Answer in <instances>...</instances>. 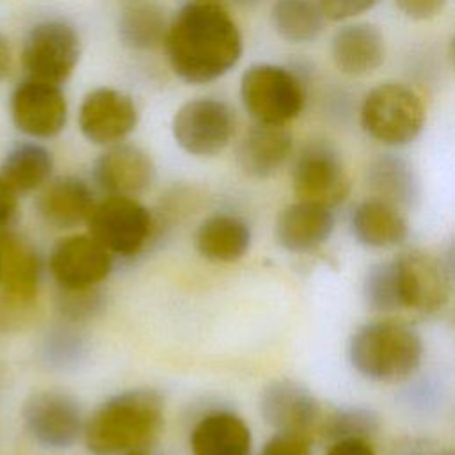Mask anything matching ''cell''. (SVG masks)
<instances>
[{"label": "cell", "instance_id": "1", "mask_svg": "<svg viewBox=\"0 0 455 455\" xmlns=\"http://www.w3.org/2000/svg\"><path fill=\"white\" fill-rule=\"evenodd\" d=\"M162 43L171 69L187 84H208L224 76L242 55L238 25L212 0L183 5Z\"/></svg>", "mask_w": 455, "mask_h": 455}, {"label": "cell", "instance_id": "38", "mask_svg": "<svg viewBox=\"0 0 455 455\" xmlns=\"http://www.w3.org/2000/svg\"><path fill=\"white\" fill-rule=\"evenodd\" d=\"M435 455H451V451H443V453H435Z\"/></svg>", "mask_w": 455, "mask_h": 455}, {"label": "cell", "instance_id": "34", "mask_svg": "<svg viewBox=\"0 0 455 455\" xmlns=\"http://www.w3.org/2000/svg\"><path fill=\"white\" fill-rule=\"evenodd\" d=\"M325 455H375L366 439H339L334 441Z\"/></svg>", "mask_w": 455, "mask_h": 455}, {"label": "cell", "instance_id": "31", "mask_svg": "<svg viewBox=\"0 0 455 455\" xmlns=\"http://www.w3.org/2000/svg\"><path fill=\"white\" fill-rule=\"evenodd\" d=\"M377 0H318V5L327 20L343 21L355 18L371 9Z\"/></svg>", "mask_w": 455, "mask_h": 455}, {"label": "cell", "instance_id": "24", "mask_svg": "<svg viewBox=\"0 0 455 455\" xmlns=\"http://www.w3.org/2000/svg\"><path fill=\"white\" fill-rule=\"evenodd\" d=\"M251 243L249 226L236 215L215 213L204 219L196 233L194 245L197 252L210 261L240 259Z\"/></svg>", "mask_w": 455, "mask_h": 455}, {"label": "cell", "instance_id": "23", "mask_svg": "<svg viewBox=\"0 0 455 455\" xmlns=\"http://www.w3.org/2000/svg\"><path fill=\"white\" fill-rule=\"evenodd\" d=\"M190 448L194 455H249L251 430L233 412H212L194 427Z\"/></svg>", "mask_w": 455, "mask_h": 455}, {"label": "cell", "instance_id": "10", "mask_svg": "<svg viewBox=\"0 0 455 455\" xmlns=\"http://www.w3.org/2000/svg\"><path fill=\"white\" fill-rule=\"evenodd\" d=\"M297 201L323 208L341 204L350 194V178L341 156L329 144L313 142L297 156L291 171Z\"/></svg>", "mask_w": 455, "mask_h": 455}, {"label": "cell", "instance_id": "30", "mask_svg": "<svg viewBox=\"0 0 455 455\" xmlns=\"http://www.w3.org/2000/svg\"><path fill=\"white\" fill-rule=\"evenodd\" d=\"M363 291H364V299L371 309L384 311V313L400 309L396 291H395L391 261L377 263L368 270V274L364 277Z\"/></svg>", "mask_w": 455, "mask_h": 455}, {"label": "cell", "instance_id": "29", "mask_svg": "<svg viewBox=\"0 0 455 455\" xmlns=\"http://www.w3.org/2000/svg\"><path fill=\"white\" fill-rule=\"evenodd\" d=\"M379 428V421L373 412L364 409H343L334 411L322 418L320 430L325 439L339 441V439H370Z\"/></svg>", "mask_w": 455, "mask_h": 455}, {"label": "cell", "instance_id": "5", "mask_svg": "<svg viewBox=\"0 0 455 455\" xmlns=\"http://www.w3.org/2000/svg\"><path fill=\"white\" fill-rule=\"evenodd\" d=\"M240 98L251 117L265 124H288L300 116L306 103L300 80L275 64H254L245 69Z\"/></svg>", "mask_w": 455, "mask_h": 455}, {"label": "cell", "instance_id": "8", "mask_svg": "<svg viewBox=\"0 0 455 455\" xmlns=\"http://www.w3.org/2000/svg\"><path fill=\"white\" fill-rule=\"evenodd\" d=\"M89 235L110 254L132 256L148 242L153 228L144 204L126 196H107L94 203L87 219Z\"/></svg>", "mask_w": 455, "mask_h": 455}, {"label": "cell", "instance_id": "39", "mask_svg": "<svg viewBox=\"0 0 455 455\" xmlns=\"http://www.w3.org/2000/svg\"><path fill=\"white\" fill-rule=\"evenodd\" d=\"M0 275H2V256H0Z\"/></svg>", "mask_w": 455, "mask_h": 455}, {"label": "cell", "instance_id": "6", "mask_svg": "<svg viewBox=\"0 0 455 455\" xmlns=\"http://www.w3.org/2000/svg\"><path fill=\"white\" fill-rule=\"evenodd\" d=\"M80 55L82 41L75 27L62 20H44L25 36L21 64L28 78L60 85L73 75Z\"/></svg>", "mask_w": 455, "mask_h": 455}, {"label": "cell", "instance_id": "28", "mask_svg": "<svg viewBox=\"0 0 455 455\" xmlns=\"http://www.w3.org/2000/svg\"><path fill=\"white\" fill-rule=\"evenodd\" d=\"M325 16L318 0H275L272 5V25L290 43H309L323 28Z\"/></svg>", "mask_w": 455, "mask_h": 455}, {"label": "cell", "instance_id": "21", "mask_svg": "<svg viewBox=\"0 0 455 455\" xmlns=\"http://www.w3.org/2000/svg\"><path fill=\"white\" fill-rule=\"evenodd\" d=\"M332 228L334 217L329 208L297 201L279 212L275 238L290 252H307L320 247L331 236Z\"/></svg>", "mask_w": 455, "mask_h": 455}, {"label": "cell", "instance_id": "17", "mask_svg": "<svg viewBox=\"0 0 455 455\" xmlns=\"http://www.w3.org/2000/svg\"><path fill=\"white\" fill-rule=\"evenodd\" d=\"M293 151V137L286 124L254 123L236 146V164L251 178L274 176Z\"/></svg>", "mask_w": 455, "mask_h": 455}, {"label": "cell", "instance_id": "4", "mask_svg": "<svg viewBox=\"0 0 455 455\" xmlns=\"http://www.w3.org/2000/svg\"><path fill=\"white\" fill-rule=\"evenodd\" d=\"M359 119L363 130L377 142L405 146L423 130L425 105L409 85L384 82L364 96Z\"/></svg>", "mask_w": 455, "mask_h": 455}, {"label": "cell", "instance_id": "37", "mask_svg": "<svg viewBox=\"0 0 455 455\" xmlns=\"http://www.w3.org/2000/svg\"><path fill=\"white\" fill-rule=\"evenodd\" d=\"M126 455H146V453H142V451H132V453H126Z\"/></svg>", "mask_w": 455, "mask_h": 455}, {"label": "cell", "instance_id": "14", "mask_svg": "<svg viewBox=\"0 0 455 455\" xmlns=\"http://www.w3.org/2000/svg\"><path fill=\"white\" fill-rule=\"evenodd\" d=\"M139 121L133 100L112 87H96L80 103L78 126L82 135L98 146H112L126 139Z\"/></svg>", "mask_w": 455, "mask_h": 455}, {"label": "cell", "instance_id": "26", "mask_svg": "<svg viewBox=\"0 0 455 455\" xmlns=\"http://www.w3.org/2000/svg\"><path fill=\"white\" fill-rule=\"evenodd\" d=\"M169 21L160 4L149 0H132L121 12L117 34L124 46L132 50H151L164 41Z\"/></svg>", "mask_w": 455, "mask_h": 455}, {"label": "cell", "instance_id": "33", "mask_svg": "<svg viewBox=\"0 0 455 455\" xmlns=\"http://www.w3.org/2000/svg\"><path fill=\"white\" fill-rule=\"evenodd\" d=\"M448 0H395L396 7L411 20H432L443 12Z\"/></svg>", "mask_w": 455, "mask_h": 455}, {"label": "cell", "instance_id": "9", "mask_svg": "<svg viewBox=\"0 0 455 455\" xmlns=\"http://www.w3.org/2000/svg\"><path fill=\"white\" fill-rule=\"evenodd\" d=\"M236 132L233 108L215 98H196L183 103L172 119L178 146L196 156L219 155Z\"/></svg>", "mask_w": 455, "mask_h": 455}, {"label": "cell", "instance_id": "2", "mask_svg": "<svg viewBox=\"0 0 455 455\" xmlns=\"http://www.w3.org/2000/svg\"><path fill=\"white\" fill-rule=\"evenodd\" d=\"M162 423V396L151 389H132L103 402L84 421L82 437L92 455H126L149 446Z\"/></svg>", "mask_w": 455, "mask_h": 455}, {"label": "cell", "instance_id": "32", "mask_svg": "<svg viewBox=\"0 0 455 455\" xmlns=\"http://www.w3.org/2000/svg\"><path fill=\"white\" fill-rule=\"evenodd\" d=\"M309 444L311 441L299 435L275 434L267 441L261 455H311Z\"/></svg>", "mask_w": 455, "mask_h": 455}, {"label": "cell", "instance_id": "40", "mask_svg": "<svg viewBox=\"0 0 455 455\" xmlns=\"http://www.w3.org/2000/svg\"><path fill=\"white\" fill-rule=\"evenodd\" d=\"M238 2H256V0H238Z\"/></svg>", "mask_w": 455, "mask_h": 455}, {"label": "cell", "instance_id": "7", "mask_svg": "<svg viewBox=\"0 0 455 455\" xmlns=\"http://www.w3.org/2000/svg\"><path fill=\"white\" fill-rule=\"evenodd\" d=\"M391 270L400 309L435 313L448 304L450 274L437 256L419 249L403 251L391 261Z\"/></svg>", "mask_w": 455, "mask_h": 455}, {"label": "cell", "instance_id": "20", "mask_svg": "<svg viewBox=\"0 0 455 455\" xmlns=\"http://www.w3.org/2000/svg\"><path fill=\"white\" fill-rule=\"evenodd\" d=\"M94 203L96 201L89 185L76 176H59L48 180L39 188V196L36 199L41 219L46 224L60 229L87 222Z\"/></svg>", "mask_w": 455, "mask_h": 455}, {"label": "cell", "instance_id": "18", "mask_svg": "<svg viewBox=\"0 0 455 455\" xmlns=\"http://www.w3.org/2000/svg\"><path fill=\"white\" fill-rule=\"evenodd\" d=\"M331 55L343 75L364 76L379 69L386 60V39L373 23H348L332 36Z\"/></svg>", "mask_w": 455, "mask_h": 455}, {"label": "cell", "instance_id": "35", "mask_svg": "<svg viewBox=\"0 0 455 455\" xmlns=\"http://www.w3.org/2000/svg\"><path fill=\"white\" fill-rule=\"evenodd\" d=\"M18 194L0 176V228H5L16 215Z\"/></svg>", "mask_w": 455, "mask_h": 455}, {"label": "cell", "instance_id": "36", "mask_svg": "<svg viewBox=\"0 0 455 455\" xmlns=\"http://www.w3.org/2000/svg\"><path fill=\"white\" fill-rule=\"evenodd\" d=\"M12 68V55H11V46L7 37L0 32V82L5 80L11 73Z\"/></svg>", "mask_w": 455, "mask_h": 455}, {"label": "cell", "instance_id": "27", "mask_svg": "<svg viewBox=\"0 0 455 455\" xmlns=\"http://www.w3.org/2000/svg\"><path fill=\"white\" fill-rule=\"evenodd\" d=\"M368 181L377 197L396 208L411 206L418 197V180L412 167L395 155L377 156L370 164Z\"/></svg>", "mask_w": 455, "mask_h": 455}, {"label": "cell", "instance_id": "25", "mask_svg": "<svg viewBox=\"0 0 455 455\" xmlns=\"http://www.w3.org/2000/svg\"><path fill=\"white\" fill-rule=\"evenodd\" d=\"M53 156L37 142H20L7 151L0 165L2 180L20 196L39 190L52 176Z\"/></svg>", "mask_w": 455, "mask_h": 455}, {"label": "cell", "instance_id": "3", "mask_svg": "<svg viewBox=\"0 0 455 455\" xmlns=\"http://www.w3.org/2000/svg\"><path fill=\"white\" fill-rule=\"evenodd\" d=\"M423 341L419 334L395 320L361 325L350 338L348 359L357 373L377 382H396L419 366Z\"/></svg>", "mask_w": 455, "mask_h": 455}, {"label": "cell", "instance_id": "12", "mask_svg": "<svg viewBox=\"0 0 455 455\" xmlns=\"http://www.w3.org/2000/svg\"><path fill=\"white\" fill-rule=\"evenodd\" d=\"M14 126L34 139L59 135L68 121V101L60 85L27 78L11 94Z\"/></svg>", "mask_w": 455, "mask_h": 455}, {"label": "cell", "instance_id": "15", "mask_svg": "<svg viewBox=\"0 0 455 455\" xmlns=\"http://www.w3.org/2000/svg\"><path fill=\"white\" fill-rule=\"evenodd\" d=\"M261 414L277 434L299 435L307 441L318 434L323 418L318 400L293 380H274L265 387Z\"/></svg>", "mask_w": 455, "mask_h": 455}, {"label": "cell", "instance_id": "19", "mask_svg": "<svg viewBox=\"0 0 455 455\" xmlns=\"http://www.w3.org/2000/svg\"><path fill=\"white\" fill-rule=\"evenodd\" d=\"M4 299L18 307L30 306L39 288V258L36 249L20 235L0 231Z\"/></svg>", "mask_w": 455, "mask_h": 455}, {"label": "cell", "instance_id": "22", "mask_svg": "<svg viewBox=\"0 0 455 455\" xmlns=\"http://www.w3.org/2000/svg\"><path fill=\"white\" fill-rule=\"evenodd\" d=\"M352 231L363 245L386 249L400 245L409 228L400 208L380 197H370L354 210Z\"/></svg>", "mask_w": 455, "mask_h": 455}, {"label": "cell", "instance_id": "13", "mask_svg": "<svg viewBox=\"0 0 455 455\" xmlns=\"http://www.w3.org/2000/svg\"><path fill=\"white\" fill-rule=\"evenodd\" d=\"M50 272L64 291L94 288L112 270V254L91 235H71L55 242Z\"/></svg>", "mask_w": 455, "mask_h": 455}, {"label": "cell", "instance_id": "11", "mask_svg": "<svg viewBox=\"0 0 455 455\" xmlns=\"http://www.w3.org/2000/svg\"><path fill=\"white\" fill-rule=\"evenodd\" d=\"M27 432L46 448H69L84 430V416L78 402L62 391H39L23 405Z\"/></svg>", "mask_w": 455, "mask_h": 455}, {"label": "cell", "instance_id": "16", "mask_svg": "<svg viewBox=\"0 0 455 455\" xmlns=\"http://www.w3.org/2000/svg\"><path fill=\"white\" fill-rule=\"evenodd\" d=\"M92 176L96 185L108 196L133 197L151 185L155 165L144 149L117 142L107 146L96 158Z\"/></svg>", "mask_w": 455, "mask_h": 455}]
</instances>
